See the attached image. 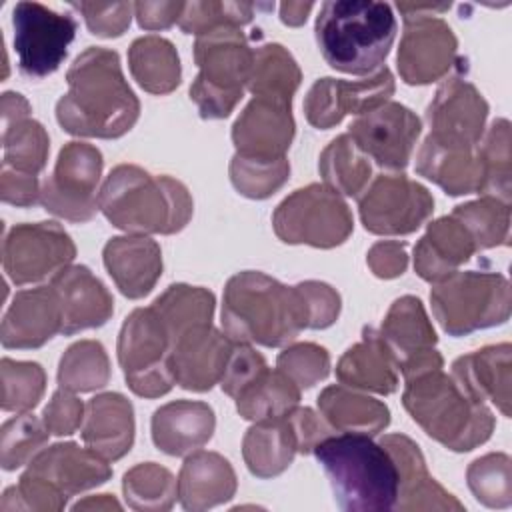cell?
<instances>
[{
  "instance_id": "cell-1",
  "label": "cell",
  "mask_w": 512,
  "mask_h": 512,
  "mask_svg": "<svg viewBox=\"0 0 512 512\" xmlns=\"http://www.w3.org/2000/svg\"><path fill=\"white\" fill-rule=\"evenodd\" d=\"M68 92L56 104L64 132L86 138H120L140 116V102L128 86L120 56L92 46L66 72Z\"/></svg>"
},
{
  "instance_id": "cell-2",
  "label": "cell",
  "mask_w": 512,
  "mask_h": 512,
  "mask_svg": "<svg viewBox=\"0 0 512 512\" xmlns=\"http://www.w3.org/2000/svg\"><path fill=\"white\" fill-rule=\"evenodd\" d=\"M222 328L232 342L284 346L308 328L306 302L298 284L286 286L264 272L244 270L226 282Z\"/></svg>"
},
{
  "instance_id": "cell-3",
  "label": "cell",
  "mask_w": 512,
  "mask_h": 512,
  "mask_svg": "<svg viewBox=\"0 0 512 512\" xmlns=\"http://www.w3.org/2000/svg\"><path fill=\"white\" fill-rule=\"evenodd\" d=\"M98 210L112 226L130 234H174L190 222L194 202L180 180L120 164L98 192Z\"/></svg>"
},
{
  "instance_id": "cell-4",
  "label": "cell",
  "mask_w": 512,
  "mask_h": 512,
  "mask_svg": "<svg viewBox=\"0 0 512 512\" xmlns=\"http://www.w3.org/2000/svg\"><path fill=\"white\" fill-rule=\"evenodd\" d=\"M396 16L386 2L330 0L316 16V42L328 66L364 76L382 68L394 38Z\"/></svg>"
},
{
  "instance_id": "cell-5",
  "label": "cell",
  "mask_w": 512,
  "mask_h": 512,
  "mask_svg": "<svg viewBox=\"0 0 512 512\" xmlns=\"http://www.w3.org/2000/svg\"><path fill=\"white\" fill-rule=\"evenodd\" d=\"M334 500L346 512L394 510L398 500V470L390 452L368 434L342 432L324 438L314 448Z\"/></svg>"
},
{
  "instance_id": "cell-6",
  "label": "cell",
  "mask_w": 512,
  "mask_h": 512,
  "mask_svg": "<svg viewBox=\"0 0 512 512\" xmlns=\"http://www.w3.org/2000/svg\"><path fill=\"white\" fill-rule=\"evenodd\" d=\"M404 382V408L430 438L448 450L468 452L492 436L496 424L492 410L468 394L452 374L434 368Z\"/></svg>"
},
{
  "instance_id": "cell-7",
  "label": "cell",
  "mask_w": 512,
  "mask_h": 512,
  "mask_svg": "<svg viewBox=\"0 0 512 512\" xmlns=\"http://www.w3.org/2000/svg\"><path fill=\"white\" fill-rule=\"evenodd\" d=\"M194 60L200 68L190 86V98L204 120H220L240 102L248 86L254 48L240 28H218L196 36Z\"/></svg>"
},
{
  "instance_id": "cell-8",
  "label": "cell",
  "mask_w": 512,
  "mask_h": 512,
  "mask_svg": "<svg viewBox=\"0 0 512 512\" xmlns=\"http://www.w3.org/2000/svg\"><path fill=\"white\" fill-rule=\"evenodd\" d=\"M432 312L444 332H470L504 324L510 318V284L498 272H454L430 290Z\"/></svg>"
},
{
  "instance_id": "cell-9",
  "label": "cell",
  "mask_w": 512,
  "mask_h": 512,
  "mask_svg": "<svg viewBox=\"0 0 512 512\" xmlns=\"http://www.w3.org/2000/svg\"><path fill=\"white\" fill-rule=\"evenodd\" d=\"M116 352L126 384L134 394L158 398L176 384L172 336L152 306L130 312L120 328Z\"/></svg>"
},
{
  "instance_id": "cell-10",
  "label": "cell",
  "mask_w": 512,
  "mask_h": 512,
  "mask_svg": "<svg viewBox=\"0 0 512 512\" xmlns=\"http://www.w3.org/2000/svg\"><path fill=\"white\" fill-rule=\"evenodd\" d=\"M276 236L286 244L334 248L352 234L354 220L344 198L326 184H308L286 196L272 214Z\"/></svg>"
},
{
  "instance_id": "cell-11",
  "label": "cell",
  "mask_w": 512,
  "mask_h": 512,
  "mask_svg": "<svg viewBox=\"0 0 512 512\" xmlns=\"http://www.w3.org/2000/svg\"><path fill=\"white\" fill-rule=\"evenodd\" d=\"M404 14V32L398 48V72L406 84L422 86L440 80L456 62L458 40L452 28L434 12L450 4H396Z\"/></svg>"
},
{
  "instance_id": "cell-12",
  "label": "cell",
  "mask_w": 512,
  "mask_h": 512,
  "mask_svg": "<svg viewBox=\"0 0 512 512\" xmlns=\"http://www.w3.org/2000/svg\"><path fill=\"white\" fill-rule=\"evenodd\" d=\"M102 152L86 142H68L56 158L50 178L40 188V204L46 212L70 220L88 222L98 210V184L102 176Z\"/></svg>"
},
{
  "instance_id": "cell-13",
  "label": "cell",
  "mask_w": 512,
  "mask_h": 512,
  "mask_svg": "<svg viewBox=\"0 0 512 512\" xmlns=\"http://www.w3.org/2000/svg\"><path fill=\"white\" fill-rule=\"evenodd\" d=\"M364 228L378 236L416 232L434 212V198L404 174H380L358 196Z\"/></svg>"
},
{
  "instance_id": "cell-14",
  "label": "cell",
  "mask_w": 512,
  "mask_h": 512,
  "mask_svg": "<svg viewBox=\"0 0 512 512\" xmlns=\"http://www.w3.org/2000/svg\"><path fill=\"white\" fill-rule=\"evenodd\" d=\"M12 26L18 66L28 78L56 72L78 28L72 14L54 12L38 2H18L12 12Z\"/></svg>"
},
{
  "instance_id": "cell-15",
  "label": "cell",
  "mask_w": 512,
  "mask_h": 512,
  "mask_svg": "<svg viewBox=\"0 0 512 512\" xmlns=\"http://www.w3.org/2000/svg\"><path fill=\"white\" fill-rule=\"evenodd\" d=\"M76 246L58 222L16 224L4 238V272L16 286L54 278L70 266Z\"/></svg>"
},
{
  "instance_id": "cell-16",
  "label": "cell",
  "mask_w": 512,
  "mask_h": 512,
  "mask_svg": "<svg viewBox=\"0 0 512 512\" xmlns=\"http://www.w3.org/2000/svg\"><path fill=\"white\" fill-rule=\"evenodd\" d=\"M394 90V76L386 66L364 80L320 78L304 98V114L314 128L328 130L340 124L346 114L362 116L386 104Z\"/></svg>"
},
{
  "instance_id": "cell-17",
  "label": "cell",
  "mask_w": 512,
  "mask_h": 512,
  "mask_svg": "<svg viewBox=\"0 0 512 512\" xmlns=\"http://www.w3.org/2000/svg\"><path fill=\"white\" fill-rule=\"evenodd\" d=\"M422 132L420 118L400 102H386L356 118L348 136L378 166L404 170Z\"/></svg>"
},
{
  "instance_id": "cell-18",
  "label": "cell",
  "mask_w": 512,
  "mask_h": 512,
  "mask_svg": "<svg viewBox=\"0 0 512 512\" xmlns=\"http://www.w3.org/2000/svg\"><path fill=\"white\" fill-rule=\"evenodd\" d=\"M486 118L488 102L476 86L452 76L442 82L426 110L428 138L440 144L476 148L484 136Z\"/></svg>"
},
{
  "instance_id": "cell-19",
  "label": "cell",
  "mask_w": 512,
  "mask_h": 512,
  "mask_svg": "<svg viewBox=\"0 0 512 512\" xmlns=\"http://www.w3.org/2000/svg\"><path fill=\"white\" fill-rule=\"evenodd\" d=\"M292 106L268 98H252L232 126L236 154L260 160L284 158L294 140Z\"/></svg>"
},
{
  "instance_id": "cell-20",
  "label": "cell",
  "mask_w": 512,
  "mask_h": 512,
  "mask_svg": "<svg viewBox=\"0 0 512 512\" xmlns=\"http://www.w3.org/2000/svg\"><path fill=\"white\" fill-rule=\"evenodd\" d=\"M234 342L212 324L194 326L174 340L172 366L176 384L206 392L220 382Z\"/></svg>"
},
{
  "instance_id": "cell-21",
  "label": "cell",
  "mask_w": 512,
  "mask_h": 512,
  "mask_svg": "<svg viewBox=\"0 0 512 512\" xmlns=\"http://www.w3.org/2000/svg\"><path fill=\"white\" fill-rule=\"evenodd\" d=\"M62 332L60 300L52 284L16 292L2 318L0 340L4 348H40Z\"/></svg>"
},
{
  "instance_id": "cell-22",
  "label": "cell",
  "mask_w": 512,
  "mask_h": 512,
  "mask_svg": "<svg viewBox=\"0 0 512 512\" xmlns=\"http://www.w3.org/2000/svg\"><path fill=\"white\" fill-rule=\"evenodd\" d=\"M380 444L398 470L396 510H464V504L430 476L416 442L404 434H386Z\"/></svg>"
},
{
  "instance_id": "cell-23",
  "label": "cell",
  "mask_w": 512,
  "mask_h": 512,
  "mask_svg": "<svg viewBox=\"0 0 512 512\" xmlns=\"http://www.w3.org/2000/svg\"><path fill=\"white\" fill-rule=\"evenodd\" d=\"M62 310V334L70 336L80 330L106 324L114 312V300L108 288L82 264H70L52 280Z\"/></svg>"
},
{
  "instance_id": "cell-24",
  "label": "cell",
  "mask_w": 512,
  "mask_h": 512,
  "mask_svg": "<svg viewBox=\"0 0 512 512\" xmlns=\"http://www.w3.org/2000/svg\"><path fill=\"white\" fill-rule=\"evenodd\" d=\"M26 472L42 478L66 498L96 488L112 476L106 458L74 442H60L40 450Z\"/></svg>"
},
{
  "instance_id": "cell-25",
  "label": "cell",
  "mask_w": 512,
  "mask_h": 512,
  "mask_svg": "<svg viewBox=\"0 0 512 512\" xmlns=\"http://www.w3.org/2000/svg\"><path fill=\"white\" fill-rule=\"evenodd\" d=\"M102 256L118 290L132 300L150 294L162 274V250L144 234L110 238Z\"/></svg>"
},
{
  "instance_id": "cell-26",
  "label": "cell",
  "mask_w": 512,
  "mask_h": 512,
  "mask_svg": "<svg viewBox=\"0 0 512 512\" xmlns=\"http://www.w3.org/2000/svg\"><path fill=\"white\" fill-rule=\"evenodd\" d=\"M134 430V408L126 396L104 392L88 400L82 422V440L108 462L120 460L130 452Z\"/></svg>"
},
{
  "instance_id": "cell-27",
  "label": "cell",
  "mask_w": 512,
  "mask_h": 512,
  "mask_svg": "<svg viewBox=\"0 0 512 512\" xmlns=\"http://www.w3.org/2000/svg\"><path fill=\"white\" fill-rule=\"evenodd\" d=\"M152 440L168 456H186L200 450L214 434V410L198 400H174L152 416Z\"/></svg>"
},
{
  "instance_id": "cell-28",
  "label": "cell",
  "mask_w": 512,
  "mask_h": 512,
  "mask_svg": "<svg viewBox=\"0 0 512 512\" xmlns=\"http://www.w3.org/2000/svg\"><path fill=\"white\" fill-rule=\"evenodd\" d=\"M510 372L512 348L508 342L484 346L460 356L452 364L454 380L474 398L490 400L504 416H510Z\"/></svg>"
},
{
  "instance_id": "cell-29",
  "label": "cell",
  "mask_w": 512,
  "mask_h": 512,
  "mask_svg": "<svg viewBox=\"0 0 512 512\" xmlns=\"http://www.w3.org/2000/svg\"><path fill=\"white\" fill-rule=\"evenodd\" d=\"M236 492V472L218 452L194 450L178 474V500L182 508L202 512L228 502Z\"/></svg>"
},
{
  "instance_id": "cell-30",
  "label": "cell",
  "mask_w": 512,
  "mask_h": 512,
  "mask_svg": "<svg viewBox=\"0 0 512 512\" xmlns=\"http://www.w3.org/2000/svg\"><path fill=\"white\" fill-rule=\"evenodd\" d=\"M476 252L474 240L458 218L442 216L428 224L424 236L414 246V270L426 282H440L458 272Z\"/></svg>"
},
{
  "instance_id": "cell-31",
  "label": "cell",
  "mask_w": 512,
  "mask_h": 512,
  "mask_svg": "<svg viewBox=\"0 0 512 512\" xmlns=\"http://www.w3.org/2000/svg\"><path fill=\"white\" fill-rule=\"evenodd\" d=\"M398 364L374 328H364L362 340L350 346L336 364V378L348 388L392 394L398 388Z\"/></svg>"
},
{
  "instance_id": "cell-32",
  "label": "cell",
  "mask_w": 512,
  "mask_h": 512,
  "mask_svg": "<svg viewBox=\"0 0 512 512\" xmlns=\"http://www.w3.org/2000/svg\"><path fill=\"white\" fill-rule=\"evenodd\" d=\"M416 172L434 184H438L450 196L472 194L482 188V162L476 148L440 144L432 138H424Z\"/></svg>"
},
{
  "instance_id": "cell-33",
  "label": "cell",
  "mask_w": 512,
  "mask_h": 512,
  "mask_svg": "<svg viewBox=\"0 0 512 512\" xmlns=\"http://www.w3.org/2000/svg\"><path fill=\"white\" fill-rule=\"evenodd\" d=\"M378 332L390 348L398 370L432 352L438 340L420 298L410 294L392 302Z\"/></svg>"
},
{
  "instance_id": "cell-34",
  "label": "cell",
  "mask_w": 512,
  "mask_h": 512,
  "mask_svg": "<svg viewBox=\"0 0 512 512\" xmlns=\"http://www.w3.org/2000/svg\"><path fill=\"white\" fill-rule=\"evenodd\" d=\"M318 410L336 432L374 436L390 424V410L384 402L344 384L324 388L318 396Z\"/></svg>"
},
{
  "instance_id": "cell-35",
  "label": "cell",
  "mask_w": 512,
  "mask_h": 512,
  "mask_svg": "<svg viewBox=\"0 0 512 512\" xmlns=\"http://www.w3.org/2000/svg\"><path fill=\"white\" fill-rule=\"evenodd\" d=\"M298 452L292 422L286 416L260 420L250 426L242 440V456L248 470L258 478L282 474Z\"/></svg>"
},
{
  "instance_id": "cell-36",
  "label": "cell",
  "mask_w": 512,
  "mask_h": 512,
  "mask_svg": "<svg viewBox=\"0 0 512 512\" xmlns=\"http://www.w3.org/2000/svg\"><path fill=\"white\" fill-rule=\"evenodd\" d=\"M128 66L140 88L150 94H168L182 78L180 58L174 44L156 34L132 42L128 50Z\"/></svg>"
},
{
  "instance_id": "cell-37",
  "label": "cell",
  "mask_w": 512,
  "mask_h": 512,
  "mask_svg": "<svg viewBox=\"0 0 512 512\" xmlns=\"http://www.w3.org/2000/svg\"><path fill=\"white\" fill-rule=\"evenodd\" d=\"M300 80L302 72L282 44H262L254 50V66L246 86L254 98H268L292 106Z\"/></svg>"
},
{
  "instance_id": "cell-38",
  "label": "cell",
  "mask_w": 512,
  "mask_h": 512,
  "mask_svg": "<svg viewBox=\"0 0 512 512\" xmlns=\"http://www.w3.org/2000/svg\"><path fill=\"white\" fill-rule=\"evenodd\" d=\"M234 400L242 418L272 420L290 414L298 406L300 388L282 370L266 368Z\"/></svg>"
},
{
  "instance_id": "cell-39",
  "label": "cell",
  "mask_w": 512,
  "mask_h": 512,
  "mask_svg": "<svg viewBox=\"0 0 512 512\" xmlns=\"http://www.w3.org/2000/svg\"><path fill=\"white\" fill-rule=\"evenodd\" d=\"M320 176L328 188L344 196H360L370 178V158L346 134L336 136L320 154Z\"/></svg>"
},
{
  "instance_id": "cell-40",
  "label": "cell",
  "mask_w": 512,
  "mask_h": 512,
  "mask_svg": "<svg viewBox=\"0 0 512 512\" xmlns=\"http://www.w3.org/2000/svg\"><path fill=\"white\" fill-rule=\"evenodd\" d=\"M214 294L202 286L172 284L152 304L172 336V346L178 336L194 326L212 324Z\"/></svg>"
},
{
  "instance_id": "cell-41",
  "label": "cell",
  "mask_w": 512,
  "mask_h": 512,
  "mask_svg": "<svg viewBox=\"0 0 512 512\" xmlns=\"http://www.w3.org/2000/svg\"><path fill=\"white\" fill-rule=\"evenodd\" d=\"M482 162V188L484 196H492L510 204L512 196V152H510V122L496 118L478 144Z\"/></svg>"
},
{
  "instance_id": "cell-42",
  "label": "cell",
  "mask_w": 512,
  "mask_h": 512,
  "mask_svg": "<svg viewBox=\"0 0 512 512\" xmlns=\"http://www.w3.org/2000/svg\"><path fill=\"white\" fill-rule=\"evenodd\" d=\"M110 360L98 340H80L60 358L58 384L72 392H94L108 384Z\"/></svg>"
},
{
  "instance_id": "cell-43",
  "label": "cell",
  "mask_w": 512,
  "mask_h": 512,
  "mask_svg": "<svg viewBox=\"0 0 512 512\" xmlns=\"http://www.w3.org/2000/svg\"><path fill=\"white\" fill-rule=\"evenodd\" d=\"M122 490L130 508L162 512L170 510L176 502L178 480L168 468L156 462H144L136 464L124 474Z\"/></svg>"
},
{
  "instance_id": "cell-44",
  "label": "cell",
  "mask_w": 512,
  "mask_h": 512,
  "mask_svg": "<svg viewBox=\"0 0 512 512\" xmlns=\"http://www.w3.org/2000/svg\"><path fill=\"white\" fill-rule=\"evenodd\" d=\"M2 148V166L38 176L48 160L50 138L38 120L26 116L10 124H2Z\"/></svg>"
},
{
  "instance_id": "cell-45",
  "label": "cell",
  "mask_w": 512,
  "mask_h": 512,
  "mask_svg": "<svg viewBox=\"0 0 512 512\" xmlns=\"http://www.w3.org/2000/svg\"><path fill=\"white\" fill-rule=\"evenodd\" d=\"M462 222L474 240L476 250L494 248L508 242L510 234V204L500 202L492 196L460 204L452 212Z\"/></svg>"
},
{
  "instance_id": "cell-46",
  "label": "cell",
  "mask_w": 512,
  "mask_h": 512,
  "mask_svg": "<svg viewBox=\"0 0 512 512\" xmlns=\"http://www.w3.org/2000/svg\"><path fill=\"white\" fill-rule=\"evenodd\" d=\"M48 428L30 412L6 420L0 428V464L4 470H16L30 464L48 442Z\"/></svg>"
},
{
  "instance_id": "cell-47",
  "label": "cell",
  "mask_w": 512,
  "mask_h": 512,
  "mask_svg": "<svg viewBox=\"0 0 512 512\" xmlns=\"http://www.w3.org/2000/svg\"><path fill=\"white\" fill-rule=\"evenodd\" d=\"M290 176V162L284 158L278 160H260L234 154L230 160V182L246 198L264 200L278 192Z\"/></svg>"
},
{
  "instance_id": "cell-48",
  "label": "cell",
  "mask_w": 512,
  "mask_h": 512,
  "mask_svg": "<svg viewBox=\"0 0 512 512\" xmlns=\"http://www.w3.org/2000/svg\"><path fill=\"white\" fill-rule=\"evenodd\" d=\"M510 456L492 452L476 458L468 470L466 480L474 498L488 508H508L512 504V472Z\"/></svg>"
},
{
  "instance_id": "cell-49",
  "label": "cell",
  "mask_w": 512,
  "mask_h": 512,
  "mask_svg": "<svg viewBox=\"0 0 512 512\" xmlns=\"http://www.w3.org/2000/svg\"><path fill=\"white\" fill-rule=\"evenodd\" d=\"M2 410L6 412H30L42 398L46 388V374L38 362H22L2 358Z\"/></svg>"
},
{
  "instance_id": "cell-50",
  "label": "cell",
  "mask_w": 512,
  "mask_h": 512,
  "mask_svg": "<svg viewBox=\"0 0 512 512\" xmlns=\"http://www.w3.org/2000/svg\"><path fill=\"white\" fill-rule=\"evenodd\" d=\"M250 2H186L178 26L186 34H208L218 28H240L252 20Z\"/></svg>"
},
{
  "instance_id": "cell-51",
  "label": "cell",
  "mask_w": 512,
  "mask_h": 512,
  "mask_svg": "<svg viewBox=\"0 0 512 512\" xmlns=\"http://www.w3.org/2000/svg\"><path fill=\"white\" fill-rule=\"evenodd\" d=\"M276 366L300 390L312 388L330 374V354L314 342H298L278 354Z\"/></svg>"
},
{
  "instance_id": "cell-52",
  "label": "cell",
  "mask_w": 512,
  "mask_h": 512,
  "mask_svg": "<svg viewBox=\"0 0 512 512\" xmlns=\"http://www.w3.org/2000/svg\"><path fill=\"white\" fill-rule=\"evenodd\" d=\"M66 496L42 478L24 472L16 486H10L0 500L2 512L32 510V512H56L66 506Z\"/></svg>"
},
{
  "instance_id": "cell-53",
  "label": "cell",
  "mask_w": 512,
  "mask_h": 512,
  "mask_svg": "<svg viewBox=\"0 0 512 512\" xmlns=\"http://www.w3.org/2000/svg\"><path fill=\"white\" fill-rule=\"evenodd\" d=\"M72 6L84 16L88 30L100 38L122 36L128 30L134 12V4L130 2H74Z\"/></svg>"
},
{
  "instance_id": "cell-54",
  "label": "cell",
  "mask_w": 512,
  "mask_h": 512,
  "mask_svg": "<svg viewBox=\"0 0 512 512\" xmlns=\"http://www.w3.org/2000/svg\"><path fill=\"white\" fill-rule=\"evenodd\" d=\"M266 368H268V364L260 352H256L250 344L234 342V348L230 352V358L226 362L224 374L218 384L228 396L236 398Z\"/></svg>"
},
{
  "instance_id": "cell-55",
  "label": "cell",
  "mask_w": 512,
  "mask_h": 512,
  "mask_svg": "<svg viewBox=\"0 0 512 512\" xmlns=\"http://www.w3.org/2000/svg\"><path fill=\"white\" fill-rule=\"evenodd\" d=\"M84 416H86L84 402L76 396V392L60 386L52 394L50 402L44 406L42 422L46 424L50 434L70 436L80 428V424L84 422Z\"/></svg>"
},
{
  "instance_id": "cell-56",
  "label": "cell",
  "mask_w": 512,
  "mask_h": 512,
  "mask_svg": "<svg viewBox=\"0 0 512 512\" xmlns=\"http://www.w3.org/2000/svg\"><path fill=\"white\" fill-rule=\"evenodd\" d=\"M308 310V328L322 330L336 322L340 314V294L326 282L306 280L298 284Z\"/></svg>"
},
{
  "instance_id": "cell-57",
  "label": "cell",
  "mask_w": 512,
  "mask_h": 512,
  "mask_svg": "<svg viewBox=\"0 0 512 512\" xmlns=\"http://www.w3.org/2000/svg\"><path fill=\"white\" fill-rule=\"evenodd\" d=\"M294 434H296V442H298V452L302 454H310L314 452V448L328 436L334 434V428L324 420L322 414L314 412L312 408H294L288 414Z\"/></svg>"
},
{
  "instance_id": "cell-58",
  "label": "cell",
  "mask_w": 512,
  "mask_h": 512,
  "mask_svg": "<svg viewBox=\"0 0 512 512\" xmlns=\"http://www.w3.org/2000/svg\"><path fill=\"white\" fill-rule=\"evenodd\" d=\"M40 184L36 174L18 172L14 168L2 166L0 174V196L4 202L14 206H32L40 202Z\"/></svg>"
},
{
  "instance_id": "cell-59",
  "label": "cell",
  "mask_w": 512,
  "mask_h": 512,
  "mask_svg": "<svg viewBox=\"0 0 512 512\" xmlns=\"http://www.w3.org/2000/svg\"><path fill=\"white\" fill-rule=\"evenodd\" d=\"M366 262L374 276L378 278H398L406 272L408 266V254L406 244L396 240H382L376 242L366 256Z\"/></svg>"
},
{
  "instance_id": "cell-60",
  "label": "cell",
  "mask_w": 512,
  "mask_h": 512,
  "mask_svg": "<svg viewBox=\"0 0 512 512\" xmlns=\"http://www.w3.org/2000/svg\"><path fill=\"white\" fill-rule=\"evenodd\" d=\"M186 2H136L134 16L144 30H166L180 20Z\"/></svg>"
},
{
  "instance_id": "cell-61",
  "label": "cell",
  "mask_w": 512,
  "mask_h": 512,
  "mask_svg": "<svg viewBox=\"0 0 512 512\" xmlns=\"http://www.w3.org/2000/svg\"><path fill=\"white\" fill-rule=\"evenodd\" d=\"M0 116L2 124H10L14 120L30 116L28 100L18 92H4L0 98Z\"/></svg>"
},
{
  "instance_id": "cell-62",
  "label": "cell",
  "mask_w": 512,
  "mask_h": 512,
  "mask_svg": "<svg viewBox=\"0 0 512 512\" xmlns=\"http://www.w3.org/2000/svg\"><path fill=\"white\" fill-rule=\"evenodd\" d=\"M312 8V2H284L280 4V20L288 26H302Z\"/></svg>"
},
{
  "instance_id": "cell-63",
  "label": "cell",
  "mask_w": 512,
  "mask_h": 512,
  "mask_svg": "<svg viewBox=\"0 0 512 512\" xmlns=\"http://www.w3.org/2000/svg\"><path fill=\"white\" fill-rule=\"evenodd\" d=\"M74 510H120V504L110 494H98L76 502Z\"/></svg>"
}]
</instances>
